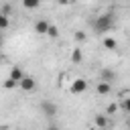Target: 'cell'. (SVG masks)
Segmentation results:
<instances>
[{
    "label": "cell",
    "mask_w": 130,
    "mask_h": 130,
    "mask_svg": "<svg viewBox=\"0 0 130 130\" xmlns=\"http://www.w3.org/2000/svg\"><path fill=\"white\" fill-rule=\"evenodd\" d=\"M112 26H114L112 14H102V16H98V18L93 20V30H95L98 35H104V32L112 30Z\"/></svg>",
    "instance_id": "obj_1"
},
{
    "label": "cell",
    "mask_w": 130,
    "mask_h": 130,
    "mask_svg": "<svg viewBox=\"0 0 130 130\" xmlns=\"http://www.w3.org/2000/svg\"><path fill=\"white\" fill-rule=\"evenodd\" d=\"M85 89H87V81H85L83 77L73 79V81H71V85H69V91H71L73 95H79V93H83Z\"/></svg>",
    "instance_id": "obj_2"
},
{
    "label": "cell",
    "mask_w": 130,
    "mask_h": 130,
    "mask_svg": "<svg viewBox=\"0 0 130 130\" xmlns=\"http://www.w3.org/2000/svg\"><path fill=\"white\" fill-rule=\"evenodd\" d=\"M41 112H43V116L53 118V116H57V104L55 102H49V100H43L41 102Z\"/></svg>",
    "instance_id": "obj_3"
},
{
    "label": "cell",
    "mask_w": 130,
    "mask_h": 130,
    "mask_svg": "<svg viewBox=\"0 0 130 130\" xmlns=\"http://www.w3.org/2000/svg\"><path fill=\"white\" fill-rule=\"evenodd\" d=\"M116 79H118V73H116L114 69H110V67H104V69L100 71V81H104V83L112 85V81H116Z\"/></svg>",
    "instance_id": "obj_4"
},
{
    "label": "cell",
    "mask_w": 130,
    "mask_h": 130,
    "mask_svg": "<svg viewBox=\"0 0 130 130\" xmlns=\"http://www.w3.org/2000/svg\"><path fill=\"white\" fill-rule=\"evenodd\" d=\"M18 87H20L22 91H32V89L37 87V81H35V77H30V75H24V77L18 81Z\"/></svg>",
    "instance_id": "obj_5"
},
{
    "label": "cell",
    "mask_w": 130,
    "mask_h": 130,
    "mask_svg": "<svg viewBox=\"0 0 130 130\" xmlns=\"http://www.w3.org/2000/svg\"><path fill=\"white\" fill-rule=\"evenodd\" d=\"M49 20H45V18H41V20H37L35 22V32L37 35H47V28H49Z\"/></svg>",
    "instance_id": "obj_6"
},
{
    "label": "cell",
    "mask_w": 130,
    "mask_h": 130,
    "mask_svg": "<svg viewBox=\"0 0 130 130\" xmlns=\"http://www.w3.org/2000/svg\"><path fill=\"white\" fill-rule=\"evenodd\" d=\"M22 77H24V73H22V69H20V67H16V65H14V67H12V69H10V75H8V79H12V81H14V83H18V81H20V79H22Z\"/></svg>",
    "instance_id": "obj_7"
},
{
    "label": "cell",
    "mask_w": 130,
    "mask_h": 130,
    "mask_svg": "<svg viewBox=\"0 0 130 130\" xmlns=\"http://www.w3.org/2000/svg\"><path fill=\"white\" fill-rule=\"evenodd\" d=\"M93 124H95L100 130H104V128L108 126V116H106V114H95V118H93Z\"/></svg>",
    "instance_id": "obj_8"
},
{
    "label": "cell",
    "mask_w": 130,
    "mask_h": 130,
    "mask_svg": "<svg viewBox=\"0 0 130 130\" xmlns=\"http://www.w3.org/2000/svg\"><path fill=\"white\" fill-rule=\"evenodd\" d=\"M95 91H98L100 95H108V93L112 91V85H108V83H104V81H98V85H95Z\"/></svg>",
    "instance_id": "obj_9"
},
{
    "label": "cell",
    "mask_w": 130,
    "mask_h": 130,
    "mask_svg": "<svg viewBox=\"0 0 130 130\" xmlns=\"http://www.w3.org/2000/svg\"><path fill=\"white\" fill-rule=\"evenodd\" d=\"M71 61H73V63H81V61H83V53H81L79 47H75V49L71 51Z\"/></svg>",
    "instance_id": "obj_10"
},
{
    "label": "cell",
    "mask_w": 130,
    "mask_h": 130,
    "mask_svg": "<svg viewBox=\"0 0 130 130\" xmlns=\"http://www.w3.org/2000/svg\"><path fill=\"white\" fill-rule=\"evenodd\" d=\"M104 47L110 49V51H114V49L118 47V41H116L114 37H106V39H104Z\"/></svg>",
    "instance_id": "obj_11"
},
{
    "label": "cell",
    "mask_w": 130,
    "mask_h": 130,
    "mask_svg": "<svg viewBox=\"0 0 130 130\" xmlns=\"http://www.w3.org/2000/svg\"><path fill=\"white\" fill-rule=\"evenodd\" d=\"M47 35H49L51 39H57V37H59V28H57L55 24H49V28H47Z\"/></svg>",
    "instance_id": "obj_12"
},
{
    "label": "cell",
    "mask_w": 130,
    "mask_h": 130,
    "mask_svg": "<svg viewBox=\"0 0 130 130\" xmlns=\"http://www.w3.org/2000/svg\"><path fill=\"white\" fill-rule=\"evenodd\" d=\"M120 108H118V104L116 102H112V104H108V108H106V116H112V114H116Z\"/></svg>",
    "instance_id": "obj_13"
},
{
    "label": "cell",
    "mask_w": 130,
    "mask_h": 130,
    "mask_svg": "<svg viewBox=\"0 0 130 130\" xmlns=\"http://www.w3.org/2000/svg\"><path fill=\"white\" fill-rule=\"evenodd\" d=\"M39 4H41L39 0H24V2H22L24 8H39Z\"/></svg>",
    "instance_id": "obj_14"
},
{
    "label": "cell",
    "mask_w": 130,
    "mask_h": 130,
    "mask_svg": "<svg viewBox=\"0 0 130 130\" xmlns=\"http://www.w3.org/2000/svg\"><path fill=\"white\" fill-rule=\"evenodd\" d=\"M8 24H10V20H8V16H4V14H0V30H4V28H8Z\"/></svg>",
    "instance_id": "obj_15"
},
{
    "label": "cell",
    "mask_w": 130,
    "mask_h": 130,
    "mask_svg": "<svg viewBox=\"0 0 130 130\" xmlns=\"http://www.w3.org/2000/svg\"><path fill=\"white\" fill-rule=\"evenodd\" d=\"M16 85H18V83H14L12 79H6V81H4V89H14Z\"/></svg>",
    "instance_id": "obj_16"
},
{
    "label": "cell",
    "mask_w": 130,
    "mask_h": 130,
    "mask_svg": "<svg viewBox=\"0 0 130 130\" xmlns=\"http://www.w3.org/2000/svg\"><path fill=\"white\" fill-rule=\"evenodd\" d=\"M10 10H12V6H10V4H4V6H2V10H0V14L8 16V14H10Z\"/></svg>",
    "instance_id": "obj_17"
},
{
    "label": "cell",
    "mask_w": 130,
    "mask_h": 130,
    "mask_svg": "<svg viewBox=\"0 0 130 130\" xmlns=\"http://www.w3.org/2000/svg\"><path fill=\"white\" fill-rule=\"evenodd\" d=\"M75 41H77V43H83V41H85V32L77 30V32H75Z\"/></svg>",
    "instance_id": "obj_18"
},
{
    "label": "cell",
    "mask_w": 130,
    "mask_h": 130,
    "mask_svg": "<svg viewBox=\"0 0 130 130\" xmlns=\"http://www.w3.org/2000/svg\"><path fill=\"white\" fill-rule=\"evenodd\" d=\"M47 130H59V128H57V126H49Z\"/></svg>",
    "instance_id": "obj_19"
},
{
    "label": "cell",
    "mask_w": 130,
    "mask_h": 130,
    "mask_svg": "<svg viewBox=\"0 0 130 130\" xmlns=\"http://www.w3.org/2000/svg\"><path fill=\"white\" fill-rule=\"evenodd\" d=\"M0 45H2V35H0Z\"/></svg>",
    "instance_id": "obj_20"
},
{
    "label": "cell",
    "mask_w": 130,
    "mask_h": 130,
    "mask_svg": "<svg viewBox=\"0 0 130 130\" xmlns=\"http://www.w3.org/2000/svg\"><path fill=\"white\" fill-rule=\"evenodd\" d=\"M8 130H10V128H8Z\"/></svg>",
    "instance_id": "obj_21"
}]
</instances>
